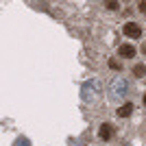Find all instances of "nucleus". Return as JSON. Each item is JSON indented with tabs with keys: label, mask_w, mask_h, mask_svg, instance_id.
<instances>
[{
	"label": "nucleus",
	"mask_w": 146,
	"mask_h": 146,
	"mask_svg": "<svg viewBox=\"0 0 146 146\" xmlns=\"http://www.w3.org/2000/svg\"><path fill=\"white\" fill-rule=\"evenodd\" d=\"M122 33L129 37V39H140L142 37V26L137 22H127V24L122 26Z\"/></svg>",
	"instance_id": "nucleus-1"
},
{
	"label": "nucleus",
	"mask_w": 146,
	"mask_h": 146,
	"mask_svg": "<svg viewBox=\"0 0 146 146\" xmlns=\"http://www.w3.org/2000/svg\"><path fill=\"white\" fill-rule=\"evenodd\" d=\"M118 55H120L122 59H133V57L137 55V50H135V46H131V44H122L120 48H118Z\"/></svg>",
	"instance_id": "nucleus-2"
},
{
	"label": "nucleus",
	"mask_w": 146,
	"mask_h": 146,
	"mask_svg": "<svg viewBox=\"0 0 146 146\" xmlns=\"http://www.w3.org/2000/svg\"><path fill=\"white\" fill-rule=\"evenodd\" d=\"M113 137V124H109V122H105L103 127H100V140H111Z\"/></svg>",
	"instance_id": "nucleus-3"
},
{
	"label": "nucleus",
	"mask_w": 146,
	"mask_h": 146,
	"mask_svg": "<svg viewBox=\"0 0 146 146\" xmlns=\"http://www.w3.org/2000/svg\"><path fill=\"white\" fill-rule=\"evenodd\" d=\"M131 113H133V103H124L120 109H118V116L120 118H129Z\"/></svg>",
	"instance_id": "nucleus-4"
},
{
	"label": "nucleus",
	"mask_w": 146,
	"mask_h": 146,
	"mask_svg": "<svg viewBox=\"0 0 146 146\" xmlns=\"http://www.w3.org/2000/svg\"><path fill=\"white\" fill-rule=\"evenodd\" d=\"M133 74H135V76H144V74H146V66H144V63H137V66L133 68Z\"/></svg>",
	"instance_id": "nucleus-5"
},
{
	"label": "nucleus",
	"mask_w": 146,
	"mask_h": 146,
	"mask_svg": "<svg viewBox=\"0 0 146 146\" xmlns=\"http://www.w3.org/2000/svg\"><path fill=\"white\" fill-rule=\"evenodd\" d=\"M109 68H113V70H120V68H122V63H120L118 59H111V61H109Z\"/></svg>",
	"instance_id": "nucleus-6"
},
{
	"label": "nucleus",
	"mask_w": 146,
	"mask_h": 146,
	"mask_svg": "<svg viewBox=\"0 0 146 146\" xmlns=\"http://www.w3.org/2000/svg\"><path fill=\"white\" fill-rule=\"evenodd\" d=\"M137 11H140V13H146V0H140V2H137Z\"/></svg>",
	"instance_id": "nucleus-7"
},
{
	"label": "nucleus",
	"mask_w": 146,
	"mask_h": 146,
	"mask_svg": "<svg viewBox=\"0 0 146 146\" xmlns=\"http://www.w3.org/2000/svg\"><path fill=\"white\" fill-rule=\"evenodd\" d=\"M107 7H109L111 11H116V9H118V2H116V0H111V2H109V5H107Z\"/></svg>",
	"instance_id": "nucleus-8"
},
{
	"label": "nucleus",
	"mask_w": 146,
	"mask_h": 146,
	"mask_svg": "<svg viewBox=\"0 0 146 146\" xmlns=\"http://www.w3.org/2000/svg\"><path fill=\"white\" fill-rule=\"evenodd\" d=\"M144 105H146V94H144Z\"/></svg>",
	"instance_id": "nucleus-9"
}]
</instances>
